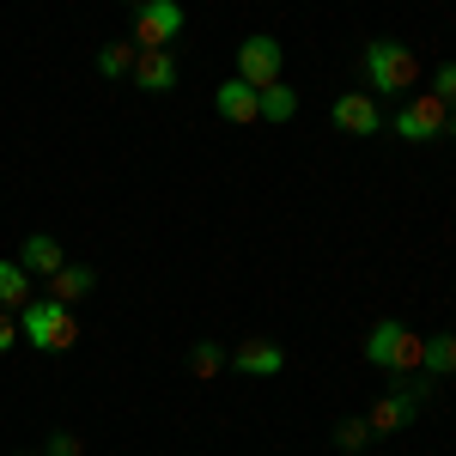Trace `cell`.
Returning a JSON list of instances; mask_svg holds the SVG:
<instances>
[{
	"label": "cell",
	"mask_w": 456,
	"mask_h": 456,
	"mask_svg": "<svg viewBox=\"0 0 456 456\" xmlns=\"http://www.w3.org/2000/svg\"><path fill=\"white\" fill-rule=\"evenodd\" d=\"M359 73H365L371 98H408L420 86V55L408 43H395V37H371L359 49Z\"/></svg>",
	"instance_id": "6da1fadb"
},
{
	"label": "cell",
	"mask_w": 456,
	"mask_h": 456,
	"mask_svg": "<svg viewBox=\"0 0 456 456\" xmlns=\"http://www.w3.org/2000/svg\"><path fill=\"white\" fill-rule=\"evenodd\" d=\"M19 341H31L37 353H68L73 341H79V316H73V305L37 292L31 305L19 311Z\"/></svg>",
	"instance_id": "7a4b0ae2"
},
{
	"label": "cell",
	"mask_w": 456,
	"mask_h": 456,
	"mask_svg": "<svg viewBox=\"0 0 456 456\" xmlns=\"http://www.w3.org/2000/svg\"><path fill=\"white\" fill-rule=\"evenodd\" d=\"M420 353H426V335L420 329H408V322H371V335H365V365H378L389 378H402V371H420Z\"/></svg>",
	"instance_id": "3957f363"
},
{
	"label": "cell",
	"mask_w": 456,
	"mask_h": 456,
	"mask_svg": "<svg viewBox=\"0 0 456 456\" xmlns=\"http://www.w3.org/2000/svg\"><path fill=\"white\" fill-rule=\"evenodd\" d=\"M444 116H451V104H438L432 92H408V104L395 110V122H389V134H402L408 146H426L444 134Z\"/></svg>",
	"instance_id": "277c9868"
},
{
	"label": "cell",
	"mask_w": 456,
	"mask_h": 456,
	"mask_svg": "<svg viewBox=\"0 0 456 456\" xmlns=\"http://www.w3.org/2000/svg\"><path fill=\"white\" fill-rule=\"evenodd\" d=\"M426 395H432V378H414V384L389 389L384 402H378V408L365 414V420H371V438H389V432H402V426L420 414V402H426Z\"/></svg>",
	"instance_id": "5b68a950"
},
{
	"label": "cell",
	"mask_w": 456,
	"mask_h": 456,
	"mask_svg": "<svg viewBox=\"0 0 456 456\" xmlns=\"http://www.w3.org/2000/svg\"><path fill=\"white\" fill-rule=\"evenodd\" d=\"M183 37V6L176 0H141L134 6V49H171Z\"/></svg>",
	"instance_id": "8992f818"
},
{
	"label": "cell",
	"mask_w": 456,
	"mask_h": 456,
	"mask_svg": "<svg viewBox=\"0 0 456 456\" xmlns=\"http://www.w3.org/2000/svg\"><path fill=\"white\" fill-rule=\"evenodd\" d=\"M281 73H286V49L274 43V37H244L238 43V79L244 86H281Z\"/></svg>",
	"instance_id": "52a82bcc"
},
{
	"label": "cell",
	"mask_w": 456,
	"mask_h": 456,
	"mask_svg": "<svg viewBox=\"0 0 456 456\" xmlns=\"http://www.w3.org/2000/svg\"><path fill=\"white\" fill-rule=\"evenodd\" d=\"M329 122H335L341 134H359V141H365V134H384V128H389L384 104H378L371 92H341V98L329 104Z\"/></svg>",
	"instance_id": "ba28073f"
},
{
	"label": "cell",
	"mask_w": 456,
	"mask_h": 456,
	"mask_svg": "<svg viewBox=\"0 0 456 456\" xmlns=\"http://www.w3.org/2000/svg\"><path fill=\"white\" fill-rule=\"evenodd\" d=\"M232 371H244V378H281L286 371V347L268 341V335H249V341L232 347Z\"/></svg>",
	"instance_id": "9c48e42d"
},
{
	"label": "cell",
	"mask_w": 456,
	"mask_h": 456,
	"mask_svg": "<svg viewBox=\"0 0 456 456\" xmlns=\"http://www.w3.org/2000/svg\"><path fill=\"white\" fill-rule=\"evenodd\" d=\"M176 79H183V68H176L171 49H141V55H134V73H128V86H141V92H152V98L171 92Z\"/></svg>",
	"instance_id": "30bf717a"
},
{
	"label": "cell",
	"mask_w": 456,
	"mask_h": 456,
	"mask_svg": "<svg viewBox=\"0 0 456 456\" xmlns=\"http://www.w3.org/2000/svg\"><path fill=\"white\" fill-rule=\"evenodd\" d=\"M61 262H68V249L55 244V238H49V232H31V238H25V244H19V268H25V274H31V281H49V274H55V268H61Z\"/></svg>",
	"instance_id": "8fae6325"
},
{
	"label": "cell",
	"mask_w": 456,
	"mask_h": 456,
	"mask_svg": "<svg viewBox=\"0 0 456 456\" xmlns=\"http://www.w3.org/2000/svg\"><path fill=\"white\" fill-rule=\"evenodd\" d=\"M213 110L225 116V122H262V104H256V86H244V79H225L219 92H213Z\"/></svg>",
	"instance_id": "7c38bea8"
},
{
	"label": "cell",
	"mask_w": 456,
	"mask_h": 456,
	"mask_svg": "<svg viewBox=\"0 0 456 456\" xmlns=\"http://www.w3.org/2000/svg\"><path fill=\"white\" fill-rule=\"evenodd\" d=\"M49 298H61V305H79L86 292H98V268H86V262H61L55 274H49Z\"/></svg>",
	"instance_id": "4fadbf2b"
},
{
	"label": "cell",
	"mask_w": 456,
	"mask_h": 456,
	"mask_svg": "<svg viewBox=\"0 0 456 456\" xmlns=\"http://www.w3.org/2000/svg\"><path fill=\"white\" fill-rule=\"evenodd\" d=\"M420 371L432 378V384H438V378H456V329H438V335H426Z\"/></svg>",
	"instance_id": "5bb4252c"
},
{
	"label": "cell",
	"mask_w": 456,
	"mask_h": 456,
	"mask_svg": "<svg viewBox=\"0 0 456 456\" xmlns=\"http://www.w3.org/2000/svg\"><path fill=\"white\" fill-rule=\"evenodd\" d=\"M31 298H37V281L19 268V256H12V262H0V311H25Z\"/></svg>",
	"instance_id": "9a60e30c"
},
{
	"label": "cell",
	"mask_w": 456,
	"mask_h": 456,
	"mask_svg": "<svg viewBox=\"0 0 456 456\" xmlns=\"http://www.w3.org/2000/svg\"><path fill=\"white\" fill-rule=\"evenodd\" d=\"M256 104H262V122H292V116H298V92L281 79V86H262Z\"/></svg>",
	"instance_id": "2e32d148"
},
{
	"label": "cell",
	"mask_w": 456,
	"mask_h": 456,
	"mask_svg": "<svg viewBox=\"0 0 456 456\" xmlns=\"http://www.w3.org/2000/svg\"><path fill=\"white\" fill-rule=\"evenodd\" d=\"M134 55H141L134 43H104V49H98V73H104V79H128V73H134Z\"/></svg>",
	"instance_id": "e0dca14e"
},
{
	"label": "cell",
	"mask_w": 456,
	"mask_h": 456,
	"mask_svg": "<svg viewBox=\"0 0 456 456\" xmlns=\"http://www.w3.org/2000/svg\"><path fill=\"white\" fill-rule=\"evenodd\" d=\"M225 365H232V353L219 347V341H195V347H189V371H195V378H219Z\"/></svg>",
	"instance_id": "ac0fdd59"
},
{
	"label": "cell",
	"mask_w": 456,
	"mask_h": 456,
	"mask_svg": "<svg viewBox=\"0 0 456 456\" xmlns=\"http://www.w3.org/2000/svg\"><path fill=\"white\" fill-rule=\"evenodd\" d=\"M365 444H371V420H341L335 426V451L341 456H359Z\"/></svg>",
	"instance_id": "d6986e66"
},
{
	"label": "cell",
	"mask_w": 456,
	"mask_h": 456,
	"mask_svg": "<svg viewBox=\"0 0 456 456\" xmlns=\"http://www.w3.org/2000/svg\"><path fill=\"white\" fill-rule=\"evenodd\" d=\"M43 456H79V432L55 426V432H49V444H43Z\"/></svg>",
	"instance_id": "ffe728a7"
},
{
	"label": "cell",
	"mask_w": 456,
	"mask_h": 456,
	"mask_svg": "<svg viewBox=\"0 0 456 456\" xmlns=\"http://www.w3.org/2000/svg\"><path fill=\"white\" fill-rule=\"evenodd\" d=\"M432 98L456 110V61H444V68H438V92H432Z\"/></svg>",
	"instance_id": "44dd1931"
},
{
	"label": "cell",
	"mask_w": 456,
	"mask_h": 456,
	"mask_svg": "<svg viewBox=\"0 0 456 456\" xmlns=\"http://www.w3.org/2000/svg\"><path fill=\"white\" fill-rule=\"evenodd\" d=\"M19 347V311H0V353Z\"/></svg>",
	"instance_id": "7402d4cb"
},
{
	"label": "cell",
	"mask_w": 456,
	"mask_h": 456,
	"mask_svg": "<svg viewBox=\"0 0 456 456\" xmlns=\"http://www.w3.org/2000/svg\"><path fill=\"white\" fill-rule=\"evenodd\" d=\"M444 141H456V110H451V116H444Z\"/></svg>",
	"instance_id": "603a6c76"
},
{
	"label": "cell",
	"mask_w": 456,
	"mask_h": 456,
	"mask_svg": "<svg viewBox=\"0 0 456 456\" xmlns=\"http://www.w3.org/2000/svg\"><path fill=\"white\" fill-rule=\"evenodd\" d=\"M19 456H43V451H19Z\"/></svg>",
	"instance_id": "cb8c5ba5"
}]
</instances>
